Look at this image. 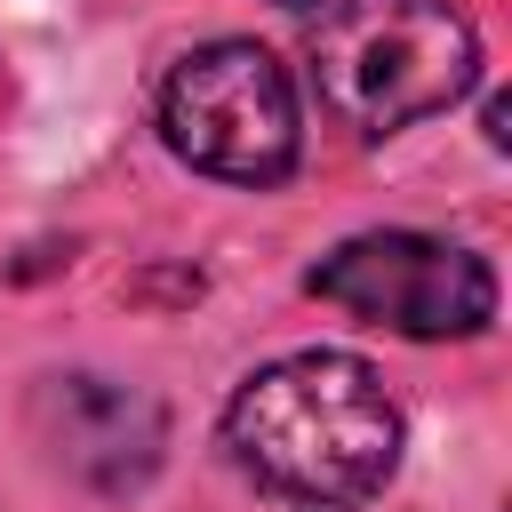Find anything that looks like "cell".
<instances>
[{
  "label": "cell",
  "mask_w": 512,
  "mask_h": 512,
  "mask_svg": "<svg viewBox=\"0 0 512 512\" xmlns=\"http://www.w3.org/2000/svg\"><path fill=\"white\" fill-rule=\"evenodd\" d=\"M224 456L280 504L296 512H360L392 488L408 416L376 360L304 344L264 368H248L216 416Z\"/></svg>",
  "instance_id": "1"
},
{
  "label": "cell",
  "mask_w": 512,
  "mask_h": 512,
  "mask_svg": "<svg viewBox=\"0 0 512 512\" xmlns=\"http://www.w3.org/2000/svg\"><path fill=\"white\" fill-rule=\"evenodd\" d=\"M304 64H312L320 112L360 144H384L456 112L488 72L480 32L456 0H312Z\"/></svg>",
  "instance_id": "2"
},
{
  "label": "cell",
  "mask_w": 512,
  "mask_h": 512,
  "mask_svg": "<svg viewBox=\"0 0 512 512\" xmlns=\"http://www.w3.org/2000/svg\"><path fill=\"white\" fill-rule=\"evenodd\" d=\"M152 128L192 176L232 184V192H280L304 168L296 72L280 64V48H264L248 32H216V40L184 48L160 72Z\"/></svg>",
  "instance_id": "3"
},
{
  "label": "cell",
  "mask_w": 512,
  "mask_h": 512,
  "mask_svg": "<svg viewBox=\"0 0 512 512\" xmlns=\"http://www.w3.org/2000/svg\"><path fill=\"white\" fill-rule=\"evenodd\" d=\"M304 296L360 328L408 336V344H472L496 328V304H504L496 264L424 224L344 232L336 248H320L304 264Z\"/></svg>",
  "instance_id": "4"
},
{
  "label": "cell",
  "mask_w": 512,
  "mask_h": 512,
  "mask_svg": "<svg viewBox=\"0 0 512 512\" xmlns=\"http://www.w3.org/2000/svg\"><path fill=\"white\" fill-rule=\"evenodd\" d=\"M32 440L88 496H144L168 464V400L104 368H56L32 384Z\"/></svg>",
  "instance_id": "5"
},
{
  "label": "cell",
  "mask_w": 512,
  "mask_h": 512,
  "mask_svg": "<svg viewBox=\"0 0 512 512\" xmlns=\"http://www.w3.org/2000/svg\"><path fill=\"white\" fill-rule=\"evenodd\" d=\"M272 8H312V0H272Z\"/></svg>",
  "instance_id": "6"
}]
</instances>
